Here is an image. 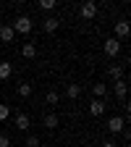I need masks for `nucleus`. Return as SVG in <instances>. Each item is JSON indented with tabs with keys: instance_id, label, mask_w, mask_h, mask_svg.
Wrapping results in <instances>:
<instances>
[{
	"instance_id": "obj_1",
	"label": "nucleus",
	"mask_w": 131,
	"mask_h": 147,
	"mask_svg": "<svg viewBox=\"0 0 131 147\" xmlns=\"http://www.w3.org/2000/svg\"><path fill=\"white\" fill-rule=\"evenodd\" d=\"M13 32H18V34H29V32H32V18H29V16H18L16 21H13Z\"/></svg>"
},
{
	"instance_id": "obj_2",
	"label": "nucleus",
	"mask_w": 131,
	"mask_h": 147,
	"mask_svg": "<svg viewBox=\"0 0 131 147\" xmlns=\"http://www.w3.org/2000/svg\"><path fill=\"white\" fill-rule=\"evenodd\" d=\"M126 129V118L123 116H113V118H107V131L110 134H121Z\"/></svg>"
},
{
	"instance_id": "obj_3",
	"label": "nucleus",
	"mask_w": 131,
	"mask_h": 147,
	"mask_svg": "<svg viewBox=\"0 0 131 147\" xmlns=\"http://www.w3.org/2000/svg\"><path fill=\"white\" fill-rule=\"evenodd\" d=\"M105 53L110 55V58H116V55L121 53V42L116 40V37H110V40H105Z\"/></svg>"
},
{
	"instance_id": "obj_4",
	"label": "nucleus",
	"mask_w": 131,
	"mask_h": 147,
	"mask_svg": "<svg viewBox=\"0 0 131 147\" xmlns=\"http://www.w3.org/2000/svg\"><path fill=\"white\" fill-rule=\"evenodd\" d=\"M95 16H97V3L95 0H87L81 5V18H95Z\"/></svg>"
},
{
	"instance_id": "obj_5",
	"label": "nucleus",
	"mask_w": 131,
	"mask_h": 147,
	"mask_svg": "<svg viewBox=\"0 0 131 147\" xmlns=\"http://www.w3.org/2000/svg\"><path fill=\"white\" fill-rule=\"evenodd\" d=\"M105 108H107L105 100H92V102H89V113L95 116V118H100V116L105 113Z\"/></svg>"
},
{
	"instance_id": "obj_6",
	"label": "nucleus",
	"mask_w": 131,
	"mask_h": 147,
	"mask_svg": "<svg viewBox=\"0 0 131 147\" xmlns=\"http://www.w3.org/2000/svg\"><path fill=\"white\" fill-rule=\"evenodd\" d=\"M13 123H16L18 131H29V126H32V121H29V116H26V113H18Z\"/></svg>"
},
{
	"instance_id": "obj_7",
	"label": "nucleus",
	"mask_w": 131,
	"mask_h": 147,
	"mask_svg": "<svg viewBox=\"0 0 131 147\" xmlns=\"http://www.w3.org/2000/svg\"><path fill=\"white\" fill-rule=\"evenodd\" d=\"M13 37H16V32H13V26H11V24L0 26V42H13Z\"/></svg>"
},
{
	"instance_id": "obj_8",
	"label": "nucleus",
	"mask_w": 131,
	"mask_h": 147,
	"mask_svg": "<svg viewBox=\"0 0 131 147\" xmlns=\"http://www.w3.org/2000/svg\"><path fill=\"white\" fill-rule=\"evenodd\" d=\"M128 37V21H116V40H126Z\"/></svg>"
},
{
	"instance_id": "obj_9",
	"label": "nucleus",
	"mask_w": 131,
	"mask_h": 147,
	"mask_svg": "<svg viewBox=\"0 0 131 147\" xmlns=\"http://www.w3.org/2000/svg\"><path fill=\"white\" fill-rule=\"evenodd\" d=\"M60 26V21H58V18H55V16H50V18H45V24H42V29L47 32V34H52L55 29H58Z\"/></svg>"
},
{
	"instance_id": "obj_10",
	"label": "nucleus",
	"mask_w": 131,
	"mask_h": 147,
	"mask_svg": "<svg viewBox=\"0 0 131 147\" xmlns=\"http://www.w3.org/2000/svg\"><path fill=\"white\" fill-rule=\"evenodd\" d=\"M21 55H24V58H34V55H37V47H34V42H26V45L21 47Z\"/></svg>"
},
{
	"instance_id": "obj_11",
	"label": "nucleus",
	"mask_w": 131,
	"mask_h": 147,
	"mask_svg": "<svg viewBox=\"0 0 131 147\" xmlns=\"http://www.w3.org/2000/svg\"><path fill=\"white\" fill-rule=\"evenodd\" d=\"M66 95H68L71 100H76V97L81 95V87H79V84H68V87H66Z\"/></svg>"
},
{
	"instance_id": "obj_12",
	"label": "nucleus",
	"mask_w": 131,
	"mask_h": 147,
	"mask_svg": "<svg viewBox=\"0 0 131 147\" xmlns=\"http://www.w3.org/2000/svg\"><path fill=\"white\" fill-rule=\"evenodd\" d=\"M11 74H13V66L11 63H0V79H11Z\"/></svg>"
},
{
	"instance_id": "obj_13",
	"label": "nucleus",
	"mask_w": 131,
	"mask_h": 147,
	"mask_svg": "<svg viewBox=\"0 0 131 147\" xmlns=\"http://www.w3.org/2000/svg\"><path fill=\"white\" fill-rule=\"evenodd\" d=\"M126 92H128V89H126V82H123V79L116 82V95H118V100H126Z\"/></svg>"
},
{
	"instance_id": "obj_14",
	"label": "nucleus",
	"mask_w": 131,
	"mask_h": 147,
	"mask_svg": "<svg viewBox=\"0 0 131 147\" xmlns=\"http://www.w3.org/2000/svg\"><path fill=\"white\" fill-rule=\"evenodd\" d=\"M92 89H95V100H102V97H105V92H107L105 84H92Z\"/></svg>"
},
{
	"instance_id": "obj_15",
	"label": "nucleus",
	"mask_w": 131,
	"mask_h": 147,
	"mask_svg": "<svg viewBox=\"0 0 131 147\" xmlns=\"http://www.w3.org/2000/svg\"><path fill=\"white\" fill-rule=\"evenodd\" d=\"M45 100H47V105H58V102H60V95H58V92H55V89H50Z\"/></svg>"
},
{
	"instance_id": "obj_16",
	"label": "nucleus",
	"mask_w": 131,
	"mask_h": 147,
	"mask_svg": "<svg viewBox=\"0 0 131 147\" xmlns=\"http://www.w3.org/2000/svg\"><path fill=\"white\" fill-rule=\"evenodd\" d=\"M45 126L47 129H55V126H58V116H55V113H47L45 116Z\"/></svg>"
},
{
	"instance_id": "obj_17",
	"label": "nucleus",
	"mask_w": 131,
	"mask_h": 147,
	"mask_svg": "<svg viewBox=\"0 0 131 147\" xmlns=\"http://www.w3.org/2000/svg\"><path fill=\"white\" fill-rule=\"evenodd\" d=\"M55 5H58V0H40V8L42 11H52Z\"/></svg>"
},
{
	"instance_id": "obj_18",
	"label": "nucleus",
	"mask_w": 131,
	"mask_h": 147,
	"mask_svg": "<svg viewBox=\"0 0 131 147\" xmlns=\"http://www.w3.org/2000/svg\"><path fill=\"white\" fill-rule=\"evenodd\" d=\"M110 76H113L116 82H121V76H123V68H121V66H110Z\"/></svg>"
},
{
	"instance_id": "obj_19",
	"label": "nucleus",
	"mask_w": 131,
	"mask_h": 147,
	"mask_svg": "<svg viewBox=\"0 0 131 147\" xmlns=\"http://www.w3.org/2000/svg\"><path fill=\"white\" fill-rule=\"evenodd\" d=\"M18 95H21V97H29L32 95V84H18Z\"/></svg>"
},
{
	"instance_id": "obj_20",
	"label": "nucleus",
	"mask_w": 131,
	"mask_h": 147,
	"mask_svg": "<svg viewBox=\"0 0 131 147\" xmlns=\"http://www.w3.org/2000/svg\"><path fill=\"white\" fill-rule=\"evenodd\" d=\"M11 116V105H3V102H0V121H5Z\"/></svg>"
},
{
	"instance_id": "obj_21",
	"label": "nucleus",
	"mask_w": 131,
	"mask_h": 147,
	"mask_svg": "<svg viewBox=\"0 0 131 147\" xmlns=\"http://www.w3.org/2000/svg\"><path fill=\"white\" fill-rule=\"evenodd\" d=\"M26 147H40V139H37L34 134H29L26 137Z\"/></svg>"
},
{
	"instance_id": "obj_22",
	"label": "nucleus",
	"mask_w": 131,
	"mask_h": 147,
	"mask_svg": "<svg viewBox=\"0 0 131 147\" xmlns=\"http://www.w3.org/2000/svg\"><path fill=\"white\" fill-rule=\"evenodd\" d=\"M0 147H11V137L8 134H0Z\"/></svg>"
},
{
	"instance_id": "obj_23",
	"label": "nucleus",
	"mask_w": 131,
	"mask_h": 147,
	"mask_svg": "<svg viewBox=\"0 0 131 147\" xmlns=\"http://www.w3.org/2000/svg\"><path fill=\"white\" fill-rule=\"evenodd\" d=\"M102 147H116V144H113V142H105V144H102Z\"/></svg>"
}]
</instances>
